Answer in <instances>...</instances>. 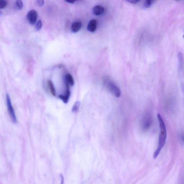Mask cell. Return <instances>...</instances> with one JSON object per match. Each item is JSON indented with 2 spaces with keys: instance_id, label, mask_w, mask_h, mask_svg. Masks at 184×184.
<instances>
[{
  "instance_id": "1",
  "label": "cell",
  "mask_w": 184,
  "mask_h": 184,
  "mask_svg": "<svg viewBox=\"0 0 184 184\" xmlns=\"http://www.w3.org/2000/svg\"><path fill=\"white\" fill-rule=\"evenodd\" d=\"M159 122V127L160 129V133L159 139V144L158 147L156 150L154 152V158H156L159 154L160 151L165 144L166 138L167 137V130H166L165 124L162 118L161 115L159 114L157 115Z\"/></svg>"
},
{
  "instance_id": "9",
  "label": "cell",
  "mask_w": 184,
  "mask_h": 184,
  "mask_svg": "<svg viewBox=\"0 0 184 184\" xmlns=\"http://www.w3.org/2000/svg\"><path fill=\"white\" fill-rule=\"evenodd\" d=\"M105 9L101 5H96L93 7V14L96 16H100L103 14L104 12Z\"/></svg>"
},
{
  "instance_id": "3",
  "label": "cell",
  "mask_w": 184,
  "mask_h": 184,
  "mask_svg": "<svg viewBox=\"0 0 184 184\" xmlns=\"http://www.w3.org/2000/svg\"><path fill=\"white\" fill-rule=\"evenodd\" d=\"M6 103L8 113L12 121L14 123H17V119L16 118L14 108H13L12 105L9 95L8 94H7L6 95Z\"/></svg>"
},
{
  "instance_id": "15",
  "label": "cell",
  "mask_w": 184,
  "mask_h": 184,
  "mask_svg": "<svg viewBox=\"0 0 184 184\" xmlns=\"http://www.w3.org/2000/svg\"><path fill=\"white\" fill-rule=\"evenodd\" d=\"M153 1H151V0L146 1L145 2L144 4V7L146 8H148L152 4Z\"/></svg>"
},
{
  "instance_id": "13",
  "label": "cell",
  "mask_w": 184,
  "mask_h": 184,
  "mask_svg": "<svg viewBox=\"0 0 184 184\" xmlns=\"http://www.w3.org/2000/svg\"><path fill=\"white\" fill-rule=\"evenodd\" d=\"M42 27V23L41 20H38L36 23L35 29L37 31L41 30Z\"/></svg>"
},
{
  "instance_id": "19",
  "label": "cell",
  "mask_w": 184,
  "mask_h": 184,
  "mask_svg": "<svg viewBox=\"0 0 184 184\" xmlns=\"http://www.w3.org/2000/svg\"><path fill=\"white\" fill-rule=\"evenodd\" d=\"M67 2L69 3L73 4L75 2V1H66Z\"/></svg>"
},
{
  "instance_id": "12",
  "label": "cell",
  "mask_w": 184,
  "mask_h": 184,
  "mask_svg": "<svg viewBox=\"0 0 184 184\" xmlns=\"http://www.w3.org/2000/svg\"><path fill=\"white\" fill-rule=\"evenodd\" d=\"M16 8L17 9L20 10L23 8V1L21 0H18L16 1L15 4Z\"/></svg>"
},
{
  "instance_id": "18",
  "label": "cell",
  "mask_w": 184,
  "mask_h": 184,
  "mask_svg": "<svg viewBox=\"0 0 184 184\" xmlns=\"http://www.w3.org/2000/svg\"><path fill=\"white\" fill-rule=\"evenodd\" d=\"M127 1L133 4L139 2V1H137V0H128Z\"/></svg>"
},
{
  "instance_id": "6",
  "label": "cell",
  "mask_w": 184,
  "mask_h": 184,
  "mask_svg": "<svg viewBox=\"0 0 184 184\" xmlns=\"http://www.w3.org/2000/svg\"><path fill=\"white\" fill-rule=\"evenodd\" d=\"M71 96V91L69 87H66V91L64 94L59 96V98L65 103H67L69 102Z\"/></svg>"
},
{
  "instance_id": "2",
  "label": "cell",
  "mask_w": 184,
  "mask_h": 184,
  "mask_svg": "<svg viewBox=\"0 0 184 184\" xmlns=\"http://www.w3.org/2000/svg\"><path fill=\"white\" fill-rule=\"evenodd\" d=\"M105 84L108 90L116 97H119L121 96V90L114 83L111 81H107L105 82Z\"/></svg>"
},
{
  "instance_id": "5",
  "label": "cell",
  "mask_w": 184,
  "mask_h": 184,
  "mask_svg": "<svg viewBox=\"0 0 184 184\" xmlns=\"http://www.w3.org/2000/svg\"><path fill=\"white\" fill-rule=\"evenodd\" d=\"M38 14L35 10H32L28 12L27 15V19L31 25L35 24L36 21Z\"/></svg>"
},
{
  "instance_id": "4",
  "label": "cell",
  "mask_w": 184,
  "mask_h": 184,
  "mask_svg": "<svg viewBox=\"0 0 184 184\" xmlns=\"http://www.w3.org/2000/svg\"><path fill=\"white\" fill-rule=\"evenodd\" d=\"M152 123V118L149 113L146 114L143 117L142 121V129L143 130H147L150 127Z\"/></svg>"
},
{
  "instance_id": "14",
  "label": "cell",
  "mask_w": 184,
  "mask_h": 184,
  "mask_svg": "<svg viewBox=\"0 0 184 184\" xmlns=\"http://www.w3.org/2000/svg\"><path fill=\"white\" fill-rule=\"evenodd\" d=\"M80 106V102H76L75 104L73 105V107L72 111V112H77L78 110L79 109Z\"/></svg>"
},
{
  "instance_id": "16",
  "label": "cell",
  "mask_w": 184,
  "mask_h": 184,
  "mask_svg": "<svg viewBox=\"0 0 184 184\" xmlns=\"http://www.w3.org/2000/svg\"><path fill=\"white\" fill-rule=\"evenodd\" d=\"M7 3L6 1L4 0H0V9H2L6 7L7 5Z\"/></svg>"
},
{
  "instance_id": "8",
  "label": "cell",
  "mask_w": 184,
  "mask_h": 184,
  "mask_svg": "<svg viewBox=\"0 0 184 184\" xmlns=\"http://www.w3.org/2000/svg\"><path fill=\"white\" fill-rule=\"evenodd\" d=\"M97 20L93 19L90 21L87 25V29L89 32H93L97 29Z\"/></svg>"
},
{
  "instance_id": "7",
  "label": "cell",
  "mask_w": 184,
  "mask_h": 184,
  "mask_svg": "<svg viewBox=\"0 0 184 184\" xmlns=\"http://www.w3.org/2000/svg\"><path fill=\"white\" fill-rule=\"evenodd\" d=\"M65 83L66 87H72L74 84V78L72 75L70 74H67L65 77Z\"/></svg>"
},
{
  "instance_id": "11",
  "label": "cell",
  "mask_w": 184,
  "mask_h": 184,
  "mask_svg": "<svg viewBox=\"0 0 184 184\" xmlns=\"http://www.w3.org/2000/svg\"><path fill=\"white\" fill-rule=\"evenodd\" d=\"M49 89L50 93L54 96H56V92L55 88L52 82L50 80H48L47 82Z\"/></svg>"
},
{
  "instance_id": "17",
  "label": "cell",
  "mask_w": 184,
  "mask_h": 184,
  "mask_svg": "<svg viewBox=\"0 0 184 184\" xmlns=\"http://www.w3.org/2000/svg\"><path fill=\"white\" fill-rule=\"evenodd\" d=\"M36 3L39 6H42L44 5V1L43 0H38L36 1Z\"/></svg>"
},
{
  "instance_id": "10",
  "label": "cell",
  "mask_w": 184,
  "mask_h": 184,
  "mask_svg": "<svg viewBox=\"0 0 184 184\" xmlns=\"http://www.w3.org/2000/svg\"><path fill=\"white\" fill-rule=\"evenodd\" d=\"M82 27V23L81 22H75L71 25V29L73 33H76L81 29Z\"/></svg>"
}]
</instances>
